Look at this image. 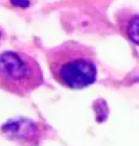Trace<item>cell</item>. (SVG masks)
Masks as SVG:
<instances>
[{
  "label": "cell",
  "instance_id": "obj_1",
  "mask_svg": "<svg viewBox=\"0 0 139 146\" xmlns=\"http://www.w3.org/2000/svg\"><path fill=\"white\" fill-rule=\"evenodd\" d=\"M53 79L69 89H83L98 78V60L92 47L69 40L46 53Z\"/></svg>",
  "mask_w": 139,
  "mask_h": 146
},
{
  "label": "cell",
  "instance_id": "obj_2",
  "mask_svg": "<svg viewBox=\"0 0 139 146\" xmlns=\"http://www.w3.org/2000/svg\"><path fill=\"white\" fill-rule=\"evenodd\" d=\"M42 85V69L32 56L15 50L0 54V88L3 90L25 96Z\"/></svg>",
  "mask_w": 139,
  "mask_h": 146
},
{
  "label": "cell",
  "instance_id": "obj_3",
  "mask_svg": "<svg viewBox=\"0 0 139 146\" xmlns=\"http://www.w3.org/2000/svg\"><path fill=\"white\" fill-rule=\"evenodd\" d=\"M0 130L5 137L16 142L19 146H39L45 137V127L26 117L10 119Z\"/></svg>",
  "mask_w": 139,
  "mask_h": 146
},
{
  "label": "cell",
  "instance_id": "obj_4",
  "mask_svg": "<svg viewBox=\"0 0 139 146\" xmlns=\"http://www.w3.org/2000/svg\"><path fill=\"white\" fill-rule=\"evenodd\" d=\"M115 17L119 32L129 42L139 46V13L130 9H122L116 13Z\"/></svg>",
  "mask_w": 139,
  "mask_h": 146
},
{
  "label": "cell",
  "instance_id": "obj_5",
  "mask_svg": "<svg viewBox=\"0 0 139 146\" xmlns=\"http://www.w3.org/2000/svg\"><path fill=\"white\" fill-rule=\"evenodd\" d=\"M10 3L16 7H22V9H26L30 6V0H10Z\"/></svg>",
  "mask_w": 139,
  "mask_h": 146
}]
</instances>
